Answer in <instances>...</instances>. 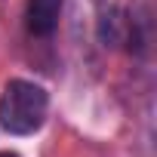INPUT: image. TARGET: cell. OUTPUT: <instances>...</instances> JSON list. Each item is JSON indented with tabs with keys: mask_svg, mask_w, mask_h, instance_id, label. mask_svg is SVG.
I'll return each mask as SVG.
<instances>
[{
	"mask_svg": "<svg viewBox=\"0 0 157 157\" xmlns=\"http://www.w3.org/2000/svg\"><path fill=\"white\" fill-rule=\"evenodd\" d=\"M49 108V96L34 80H10L0 93V126L13 136H31L43 126Z\"/></svg>",
	"mask_w": 157,
	"mask_h": 157,
	"instance_id": "cell-1",
	"label": "cell"
},
{
	"mask_svg": "<svg viewBox=\"0 0 157 157\" xmlns=\"http://www.w3.org/2000/svg\"><path fill=\"white\" fill-rule=\"evenodd\" d=\"M62 16V0H28L25 6V22L34 37H49L59 28Z\"/></svg>",
	"mask_w": 157,
	"mask_h": 157,
	"instance_id": "cell-2",
	"label": "cell"
},
{
	"mask_svg": "<svg viewBox=\"0 0 157 157\" xmlns=\"http://www.w3.org/2000/svg\"><path fill=\"white\" fill-rule=\"evenodd\" d=\"M0 157H19V154H13V151H0Z\"/></svg>",
	"mask_w": 157,
	"mask_h": 157,
	"instance_id": "cell-3",
	"label": "cell"
}]
</instances>
